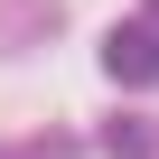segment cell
<instances>
[{
  "instance_id": "obj_1",
  "label": "cell",
  "mask_w": 159,
  "mask_h": 159,
  "mask_svg": "<svg viewBox=\"0 0 159 159\" xmlns=\"http://www.w3.org/2000/svg\"><path fill=\"white\" fill-rule=\"evenodd\" d=\"M103 75H112V84H131V94H150V84H159V28H150V19L103 28Z\"/></svg>"
},
{
  "instance_id": "obj_2",
  "label": "cell",
  "mask_w": 159,
  "mask_h": 159,
  "mask_svg": "<svg viewBox=\"0 0 159 159\" xmlns=\"http://www.w3.org/2000/svg\"><path fill=\"white\" fill-rule=\"evenodd\" d=\"M103 150H112V159H150V150H159V131H150L140 112H112V122H103Z\"/></svg>"
},
{
  "instance_id": "obj_3",
  "label": "cell",
  "mask_w": 159,
  "mask_h": 159,
  "mask_svg": "<svg viewBox=\"0 0 159 159\" xmlns=\"http://www.w3.org/2000/svg\"><path fill=\"white\" fill-rule=\"evenodd\" d=\"M28 159H84V150H75V131H38V140H28Z\"/></svg>"
},
{
  "instance_id": "obj_4",
  "label": "cell",
  "mask_w": 159,
  "mask_h": 159,
  "mask_svg": "<svg viewBox=\"0 0 159 159\" xmlns=\"http://www.w3.org/2000/svg\"><path fill=\"white\" fill-rule=\"evenodd\" d=\"M140 19H150V28H159V0H140Z\"/></svg>"
},
{
  "instance_id": "obj_5",
  "label": "cell",
  "mask_w": 159,
  "mask_h": 159,
  "mask_svg": "<svg viewBox=\"0 0 159 159\" xmlns=\"http://www.w3.org/2000/svg\"><path fill=\"white\" fill-rule=\"evenodd\" d=\"M0 159H28V150H0Z\"/></svg>"
}]
</instances>
